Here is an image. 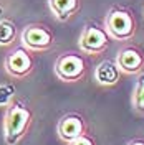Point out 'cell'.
I'll use <instances>...</instances> for the list:
<instances>
[{
	"label": "cell",
	"mask_w": 144,
	"mask_h": 145,
	"mask_svg": "<svg viewBox=\"0 0 144 145\" xmlns=\"http://www.w3.org/2000/svg\"><path fill=\"white\" fill-rule=\"evenodd\" d=\"M32 110L22 102V101L12 99L7 106L5 119H3V134H5V142L9 145H15L27 134V129L32 122Z\"/></svg>",
	"instance_id": "1"
},
{
	"label": "cell",
	"mask_w": 144,
	"mask_h": 145,
	"mask_svg": "<svg viewBox=\"0 0 144 145\" xmlns=\"http://www.w3.org/2000/svg\"><path fill=\"white\" fill-rule=\"evenodd\" d=\"M3 66H5V71L9 72L12 78L22 79V78H27L28 74L33 71L35 59L30 53V50H27L25 46H18L5 56Z\"/></svg>",
	"instance_id": "2"
},
{
	"label": "cell",
	"mask_w": 144,
	"mask_h": 145,
	"mask_svg": "<svg viewBox=\"0 0 144 145\" xmlns=\"http://www.w3.org/2000/svg\"><path fill=\"white\" fill-rule=\"evenodd\" d=\"M22 46L30 51H45L53 45V35L48 28L42 25H27L22 30Z\"/></svg>",
	"instance_id": "3"
},
{
	"label": "cell",
	"mask_w": 144,
	"mask_h": 145,
	"mask_svg": "<svg viewBox=\"0 0 144 145\" xmlns=\"http://www.w3.org/2000/svg\"><path fill=\"white\" fill-rule=\"evenodd\" d=\"M85 59L81 58L80 54H73V53H66L61 54L56 63H55V72L56 76L66 82H73L78 81L81 76L85 74Z\"/></svg>",
	"instance_id": "4"
},
{
	"label": "cell",
	"mask_w": 144,
	"mask_h": 145,
	"mask_svg": "<svg viewBox=\"0 0 144 145\" xmlns=\"http://www.w3.org/2000/svg\"><path fill=\"white\" fill-rule=\"evenodd\" d=\"M106 28L118 40H126L134 33L133 17L124 10H113L106 18Z\"/></svg>",
	"instance_id": "5"
},
{
	"label": "cell",
	"mask_w": 144,
	"mask_h": 145,
	"mask_svg": "<svg viewBox=\"0 0 144 145\" xmlns=\"http://www.w3.org/2000/svg\"><path fill=\"white\" fill-rule=\"evenodd\" d=\"M80 46L86 53H101L108 46V36L101 28L88 27L80 38Z\"/></svg>",
	"instance_id": "6"
},
{
	"label": "cell",
	"mask_w": 144,
	"mask_h": 145,
	"mask_svg": "<svg viewBox=\"0 0 144 145\" xmlns=\"http://www.w3.org/2000/svg\"><path fill=\"white\" fill-rule=\"evenodd\" d=\"M83 134H85V122L80 116H75V114L65 116L58 124V135L61 140L68 142V144L73 138L83 135Z\"/></svg>",
	"instance_id": "7"
},
{
	"label": "cell",
	"mask_w": 144,
	"mask_h": 145,
	"mask_svg": "<svg viewBox=\"0 0 144 145\" xmlns=\"http://www.w3.org/2000/svg\"><path fill=\"white\" fill-rule=\"evenodd\" d=\"M143 54L139 53L137 50L134 48H126V50H123L119 56H118V69H121V71L124 72H137L141 68H143Z\"/></svg>",
	"instance_id": "8"
},
{
	"label": "cell",
	"mask_w": 144,
	"mask_h": 145,
	"mask_svg": "<svg viewBox=\"0 0 144 145\" xmlns=\"http://www.w3.org/2000/svg\"><path fill=\"white\" fill-rule=\"evenodd\" d=\"M96 81L101 84H114L119 78V69H118V64L113 61H104L96 68Z\"/></svg>",
	"instance_id": "9"
},
{
	"label": "cell",
	"mask_w": 144,
	"mask_h": 145,
	"mask_svg": "<svg viewBox=\"0 0 144 145\" xmlns=\"http://www.w3.org/2000/svg\"><path fill=\"white\" fill-rule=\"evenodd\" d=\"M48 5L52 12L56 15V18L66 20L68 17H71L73 12H76L78 0H48Z\"/></svg>",
	"instance_id": "10"
},
{
	"label": "cell",
	"mask_w": 144,
	"mask_h": 145,
	"mask_svg": "<svg viewBox=\"0 0 144 145\" xmlns=\"http://www.w3.org/2000/svg\"><path fill=\"white\" fill-rule=\"evenodd\" d=\"M17 27L13 22H10L7 18L0 20V46H10L17 40Z\"/></svg>",
	"instance_id": "11"
},
{
	"label": "cell",
	"mask_w": 144,
	"mask_h": 145,
	"mask_svg": "<svg viewBox=\"0 0 144 145\" xmlns=\"http://www.w3.org/2000/svg\"><path fill=\"white\" fill-rule=\"evenodd\" d=\"M134 107L139 112H144V74L139 78L134 91Z\"/></svg>",
	"instance_id": "12"
},
{
	"label": "cell",
	"mask_w": 144,
	"mask_h": 145,
	"mask_svg": "<svg viewBox=\"0 0 144 145\" xmlns=\"http://www.w3.org/2000/svg\"><path fill=\"white\" fill-rule=\"evenodd\" d=\"M13 99V88L12 86H0V106H9Z\"/></svg>",
	"instance_id": "13"
},
{
	"label": "cell",
	"mask_w": 144,
	"mask_h": 145,
	"mask_svg": "<svg viewBox=\"0 0 144 145\" xmlns=\"http://www.w3.org/2000/svg\"><path fill=\"white\" fill-rule=\"evenodd\" d=\"M68 145H94V142H93V138H90L88 135H85V134H83V135L73 138Z\"/></svg>",
	"instance_id": "14"
},
{
	"label": "cell",
	"mask_w": 144,
	"mask_h": 145,
	"mask_svg": "<svg viewBox=\"0 0 144 145\" xmlns=\"http://www.w3.org/2000/svg\"><path fill=\"white\" fill-rule=\"evenodd\" d=\"M129 145H144V142H141V140H136V142H131Z\"/></svg>",
	"instance_id": "15"
}]
</instances>
